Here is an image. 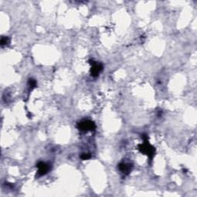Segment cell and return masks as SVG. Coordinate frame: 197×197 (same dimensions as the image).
Masks as SVG:
<instances>
[{"label": "cell", "mask_w": 197, "mask_h": 197, "mask_svg": "<svg viewBox=\"0 0 197 197\" xmlns=\"http://www.w3.org/2000/svg\"><path fill=\"white\" fill-rule=\"evenodd\" d=\"M79 129L82 131H92L94 130L95 128V124L93 122L90 120H84V121L81 122L78 124Z\"/></svg>", "instance_id": "6da1fadb"}, {"label": "cell", "mask_w": 197, "mask_h": 197, "mask_svg": "<svg viewBox=\"0 0 197 197\" xmlns=\"http://www.w3.org/2000/svg\"><path fill=\"white\" fill-rule=\"evenodd\" d=\"M140 149L142 152H144V153H145L146 155L149 156L150 158H152V157L153 156V154H154L153 147L151 146V145H149L147 142H145V144H143V145L141 146Z\"/></svg>", "instance_id": "7a4b0ae2"}, {"label": "cell", "mask_w": 197, "mask_h": 197, "mask_svg": "<svg viewBox=\"0 0 197 197\" xmlns=\"http://www.w3.org/2000/svg\"><path fill=\"white\" fill-rule=\"evenodd\" d=\"M38 169H39V171H38V173L40 176H42V175H45V173H47L49 170V165L48 164H46L45 163H39L37 165Z\"/></svg>", "instance_id": "3957f363"}, {"label": "cell", "mask_w": 197, "mask_h": 197, "mask_svg": "<svg viewBox=\"0 0 197 197\" xmlns=\"http://www.w3.org/2000/svg\"><path fill=\"white\" fill-rule=\"evenodd\" d=\"M102 66L99 63H93L92 66V69H91V74L92 76H97L99 73L102 71Z\"/></svg>", "instance_id": "277c9868"}, {"label": "cell", "mask_w": 197, "mask_h": 197, "mask_svg": "<svg viewBox=\"0 0 197 197\" xmlns=\"http://www.w3.org/2000/svg\"><path fill=\"white\" fill-rule=\"evenodd\" d=\"M132 167H133L132 165H130L129 163H122L119 165V169H120V171L123 173H126V174H127V173H129L131 171Z\"/></svg>", "instance_id": "5b68a950"}, {"label": "cell", "mask_w": 197, "mask_h": 197, "mask_svg": "<svg viewBox=\"0 0 197 197\" xmlns=\"http://www.w3.org/2000/svg\"><path fill=\"white\" fill-rule=\"evenodd\" d=\"M9 42V39L8 37H2V39H1V45H5Z\"/></svg>", "instance_id": "8992f818"}, {"label": "cell", "mask_w": 197, "mask_h": 197, "mask_svg": "<svg viewBox=\"0 0 197 197\" xmlns=\"http://www.w3.org/2000/svg\"><path fill=\"white\" fill-rule=\"evenodd\" d=\"M29 86H30L31 88H35L36 86V80H34V79H30L29 80Z\"/></svg>", "instance_id": "52a82bcc"}, {"label": "cell", "mask_w": 197, "mask_h": 197, "mask_svg": "<svg viewBox=\"0 0 197 197\" xmlns=\"http://www.w3.org/2000/svg\"><path fill=\"white\" fill-rule=\"evenodd\" d=\"M90 154L89 153H83L82 154V156H81V159L83 160H86V159H88L90 158Z\"/></svg>", "instance_id": "ba28073f"}]
</instances>
